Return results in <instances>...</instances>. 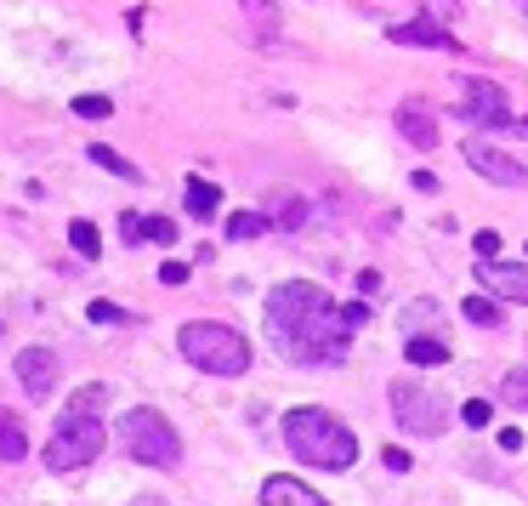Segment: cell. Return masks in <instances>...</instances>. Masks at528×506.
Listing matches in <instances>:
<instances>
[{"label":"cell","mask_w":528,"mask_h":506,"mask_svg":"<svg viewBox=\"0 0 528 506\" xmlns=\"http://www.w3.org/2000/svg\"><path fill=\"white\" fill-rule=\"evenodd\" d=\"M398 131L409 137L415 148H438V120H432L426 109H415V103H403V109H398Z\"/></svg>","instance_id":"cell-13"},{"label":"cell","mask_w":528,"mask_h":506,"mask_svg":"<svg viewBox=\"0 0 528 506\" xmlns=\"http://www.w3.org/2000/svg\"><path fill=\"white\" fill-rule=\"evenodd\" d=\"M143 245H177V222L170 217H143Z\"/></svg>","instance_id":"cell-21"},{"label":"cell","mask_w":528,"mask_h":506,"mask_svg":"<svg viewBox=\"0 0 528 506\" xmlns=\"http://www.w3.org/2000/svg\"><path fill=\"white\" fill-rule=\"evenodd\" d=\"M23 455H29V433H23V421L12 416V410H0V461L18 467Z\"/></svg>","instance_id":"cell-14"},{"label":"cell","mask_w":528,"mask_h":506,"mask_svg":"<svg viewBox=\"0 0 528 506\" xmlns=\"http://www.w3.org/2000/svg\"><path fill=\"white\" fill-rule=\"evenodd\" d=\"M472 251L483 256V262H489V256H500V234H494V228H483V234H472Z\"/></svg>","instance_id":"cell-29"},{"label":"cell","mask_w":528,"mask_h":506,"mask_svg":"<svg viewBox=\"0 0 528 506\" xmlns=\"http://www.w3.org/2000/svg\"><path fill=\"white\" fill-rule=\"evenodd\" d=\"M392 40H398V46H438V52H455V57H460V40L449 35V29H443L438 18H415V23H398V29H392Z\"/></svg>","instance_id":"cell-11"},{"label":"cell","mask_w":528,"mask_h":506,"mask_svg":"<svg viewBox=\"0 0 528 506\" xmlns=\"http://www.w3.org/2000/svg\"><path fill=\"white\" fill-rule=\"evenodd\" d=\"M182 205H188L194 217L205 222V217H216V205H222V194H216V182H205V177H188V188H182Z\"/></svg>","instance_id":"cell-15"},{"label":"cell","mask_w":528,"mask_h":506,"mask_svg":"<svg viewBox=\"0 0 528 506\" xmlns=\"http://www.w3.org/2000/svg\"><path fill=\"white\" fill-rule=\"evenodd\" d=\"M177 347H182V359L205 376H244L251 370V342L233 325H222V319H188Z\"/></svg>","instance_id":"cell-4"},{"label":"cell","mask_w":528,"mask_h":506,"mask_svg":"<svg viewBox=\"0 0 528 506\" xmlns=\"http://www.w3.org/2000/svg\"><path fill=\"white\" fill-rule=\"evenodd\" d=\"M86 154H91V165H103V171H114V177H126V182H143V171H136L120 148H103V143H97V148H86Z\"/></svg>","instance_id":"cell-17"},{"label":"cell","mask_w":528,"mask_h":506,"mask_svg":"<svg viewBox=\"0 0 528 506\" xmlns=\"http://www.w3.org/2000/svg\"><path fill=\"white\" fill-rule=\"evenodd\" d=\"M421 325H426V330H438V302H409V308H403V330L421 336Z\"/></svg>","instance_id":"cell-19"},{"label":"cell","mask_w":528,"mask_h":506,"mask_svg":"<svg viewBox=\"0 0 528 506\" xmlns=\"http://www.w3.org/2000/svg\"><path fill=\"white\" fill-rule=\"evenodd\" d=\"M301 217H307V205H301V199H278L268 222H278V228H301Z\"/></svg>","instance_id":"cell-25"},{"label":"cell","mask_w":528,"mask_h":506,"mask_svg":"<svg viewBox=\"0 0 528 506\" xmlns=\"http://www.w3.org/2000/svg\"><path fill=\"white\" fill-rule=\"evenodd\" d=\"M74 114H80V120H108V114H114V103H108L103 91H86V97H74Z\"/></svg>","instance_id":"cell-23"},{"label":"cell","mask_w":528,"mask_h":506,"mask_svg":"<svg viewBox=\"0 0 528 506\" xmlns=\"http://www.w3.org/2000/svg\"><path fill=\"white\" fill-rule=\"evenodd\" d=\"M285 444L290 455L307 467H324V472H347L352 461H359V438L347 433V421H335L330 410L318 404H301L285 416Z\"/></svg>","instance_id":"cell-3"},{"label":"cell","mask_w":528,"mask_h":506,"mask_svg":"<svg viewBox=\"0 0 528 506\" xmlns=\"http://www.w3.org/2000/svg\"><path fill=\"white\" fill-rule=\"evenodd\" d=\"M261 506H330V501L313 495L301 478H268L261 484Z\"/></svg>","instance_id":"cell-12"},{"label":"cell","mask_w":528,"mask_h":506,"mask_svg":"<svg viewBox=\"0 0 528 506\" xmlns=\"http://www.w3.org/2000/svg\"><path fill=\"white\" fill-rule=\"evenodd\" d=\"M455 114L466 120V126H477V131H506L511 126V97L494 80H466Z\"/></svg>","instance_id":"cell-7"},{"label":"cell","mask_w":528,"mask_h":506,"mask_svg":"<svg viewBox=\"0 0 528 506\" xmlns=\"http://www.w3.org/2000/svg\"><path fill=\"white\" fill-rule=\"evenodd\" d=\"M477 285H489L494 296H506V302H528V268H517V262H489L477 268Z\"/></svg>","instance_id":"cell-10"},{"label":"cell","mask_w":528,"mask_h":506,"mask_svg":"<svg viewBox=\"0 0 528 506\" xmlns=\"http://www.w3.org/2000/svg\"><path fill=\"white\" fill-rule=\"evenodd\" d=\"M120 234H126V245H143V217L126 211V217H120Z\"/></svg>","instance_id":"cell-32"},{"label":"cell","mask_w":528,"mask_h":506,"mask_svg":"<svg viewBox=\"0 0 528 506\" xmlns=\"http://www.w3.org/2000/svg\"><path fill=\"white\" fill-rule=\"evenodd\" d=\"M489 416H494V410H489V398H466V410H460V421H466V427H472V433H477V427H489Z\"/></svg>","instance_id":"cell-27"},{"label":"cell","mask_w":528,"mask_h":506,"mask_svg":"<svg viewBox=\"0 0 528 506\" xmlns=\"http://www.w3.org/2000/svg\"><path fill=\"white\" fill-rule=\"evenodd\" d=\"M86 313H91V325H126V319H131V313H120L114 302H91Z\"/></svg>","instance_id":"cell-28"},{"label":"cell","mask_w":528,"mask_h":506,"mask_svg":"<svg viewBox=\"0 0 528 506\" xmlns=\"http://www.w3.org/2000/svg\"><path fill=\"white\" fill-rule=\"evenodd\" d=\"M160 285H170V290L188 285V268H182V262H165V268H160Z\"/></svg>","instance_id":"cell-34"},{"label":"cell","mask_w":528,"mask_h":506,"mask_svg":"<svg viewBox=\"0 0 528 506\" xmlns=\"http://www.w3.org/2000/svg\"><path fill=\"white\" fill-rule=\"evenodd\" d=\"M500 398H506V404H517V410H528V370L500 376Z\"/></svg>","instance_id":"cell-22"},{"label":"cell","mask_w":528,"mask_h":506,"mask_svg":"<svg viewBox=\"0 0 528 506\" xmlns=\"http://www.w3.org/2000/svg\"><path fill=\"white\" fill-rule=\"evenodd\" d=\"M403 359L409 364H449V347L438 336H409V342H403Z\"/></svg>","instance_id":"cell-16"},{"label":"cell","mask_w":528,"mask_h":506,"mask_svg":"<svg viewBox=\"0 0 528 506\" xmlns=\"http://www.w3.org/2000/svg\"><path fill=\"white\" fill-rule=\"evenodd\" d=\"M69 239H74V251H80V256H97L103 251V239H97V228H91V222H74Z\"/></svg>","instance_id":"cell-26"},{"label":"cell","mask_w":528,"mask_h":506,"mask_svg":"<svg viewBox=\"0 0 528 506\" xmlns=\"http://www.w3.org/2000/svg\"><path fill=\"white\" fill-rule=\"evenodd\" d=\"M460 154H466V165H472L477 177H489L494 188H523V177H528V171H523V160H511L506 148H489V143H466Z\"/></svg>","instance_id":"cell-8"},{"label":"cell","mask_w":528,"mask_h":506,"mask_svg":"<svg viewBox=\"0 0 528 506\" xmlns=\"http://www.w3.org/2000/svg\"><path fill=\"white\" fill-rule=\"evenodd\" d=\"M421 6H426V18L449 23V18H455V12H460V0H421Z\"/></svg>","instance_id":"cell-30"},{"label":"cell","mask_w":528,"mask_h":506,"mask_svg":"<svg viewBox=\"0 0 528 506\" xmlns=\"http://www.w3.org/2000/svg\"><path fill=\"white\" fill-rule=\"evenodd\" d=\"M359 290H364V302H375V296H381V273L364 268V273H359Z\"/></svg>","instance_id":"cell-35"},{"label":"cell","mask_w":528,"mask_h":506,"mask_svg":"<svg viewBox=\"0 0 528 506\" xmlns=\"http://www.w3.org/2000/svg\"><path fill=\"white\" fill-rule=\"evenodd\" d=\"M12 370H18L29 398H52V387H57V353L52 347H23Z\"/></svg>","instance_id":"cell-9"},{"label":"cell","mask_w":528,"mask_h":506,"mask_svg":"<svg viewBox=\"0 0 528 506\" xmlns=\"http://www.w3.org/2000/svg\"><path fill=\"white\" fill-rule=\"evenodd\" d=\"M239 12L251 18L261 35H273V23H278V12H273V0H239Z\"/></svg>","instance_id":"cell-20"},{"label":"cell","mask_w":528,"mask_h":506,"mask_svg":"<svg viewBox=\"0 0 528 506\" xmlns=\"http://www.w3.org/2000/svg\"><path fill=\"white\" fill-rule=\"evenodd\" d=\"M120 444H126V455L143 461V467H177L182 461V438L170 433V421L160 410H131V416L120 421Z\"/></svg>","instance_id":"cell-5"},{"label":"cell","mask_w":528,"mask_h":506,"mask_svg":"<svg viewBox=\"0 0 528 506\" xmlns=\"http://www.w3.org/2000/svg\"><path fill=\"white\" fill-rule=\"evenodd\" d=\"M500 450H506V455L523 450V433H517V427H506V433H500Z\"/></svg>","instance_id":"cell-36"},{"label":"cell","mask_w":528,"mask_h":506,"mask_svg":"<svg viewBox=\"0 0 528 506\" xmlns=\"http://www.w3.org/2000/svg\"><path fill=\"white\" fill-rule=\"evenodd\" d=\"M341 319H347V330L369 325V302H347V308H341Z\"/></svg>","instance_id":"cell-31"},{"label":"cell","mask_w":528,"mask_h":506,"mask_svg":"<svg viewBox=\"0 0 528 506\" xmlns=\"http://www.w3.org/2000/svg\"><path fill=\"white\" fill-rule=\"evenodd\" d=\"M466 319H472V325H500V308H494L489 296H466Z\"/></svg>","instance_id":"cell-24"},{"label":"cell","mask_w":528,"mask_h":506,"mask_svg":"<svg viewBox=\"0 0 528 506\" xmlns=\"http://www.w3.org/2000/svg\"><path fill=\"white\" fill-rule=\"evenodd\" d=\"M381 461H386V472H409V467H415V461H409V450H398V444L381 455Z\"/></svg>","instance_id":"cell-33"},{"label":"cell","mask_w":528,"mask_h":506,"mask_svg":"<svg viewBox=\"0 0 528 506\" xmlns=\"http://www.w3.org/2000/svg\"><path fill=\"white\" fill-rule=\"evenodd\" d=\"M268 342L296 364H341L352 330L341 319V302H330V290L290 279L268 296Z\"/></svg>","instance_id":"cell-1"},{"label":"cell","mask_w":528,"mask_h":506,"mask_svg":"<svg viewBox=\"0 0 528 506\" xmlns=\"http://www.w3.org/2000/svg\"><path fill=\"white\" fill-rule=\"evenodd\" d=\"M103 404H108V387H80L63 404V421L52 427V444H45V467L52 472H80V467H91L103 455V444H108V433H103Z\"/></svg>","instance_id":"cell-2"},{"label":"cell","mask_w":528,"mask_h":506,"mask_svg":"<svg viewBox=\"0 0 528 506\" xmlns=\"http://www.w3.org/2000/svg\"><path fill=\"white\" fill-rule=\"evenodd\" d=\"M392 416L403 433H421V438H438L449 427V404L432 387H415V381H392Z\"/></svg>","instance_id":"cell-6"},{"label":"cell","mask_w":528,"mask_h":506,"mask_svg":"<svg viewBox=\"0 0 528 506\" xmlns=\"http://www.w3.org/2000/svg\"><path fill=\"white\" fill-rule=\"evenodd\" d=\"M268 228H273V222H268V217H256V211H233V217H227V239H239V245H244V239H261Z\"/></svg>","instance_id":"cell-18"}]
</instances>
